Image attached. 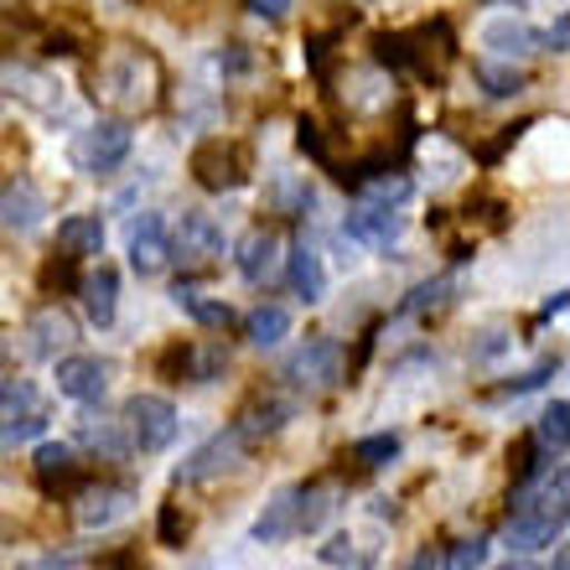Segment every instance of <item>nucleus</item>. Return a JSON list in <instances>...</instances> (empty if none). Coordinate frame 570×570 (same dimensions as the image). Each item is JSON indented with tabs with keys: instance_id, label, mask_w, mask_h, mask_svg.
Here are the masks:
<instances>
[{
	"instance_id": "nucleus-23",
	"label": "nucleus",
	"mask_w": 570,
	"mask_h": 570,
	"mask_svg": "<svg viewBox=\"0 0 570 570\" xmlns=\"http://www.w3.org/2000/svg\"><path fill=\"white\" fill-rule=\"evenodd\" d=\"M291 291H296L306 306H316V301L327 296V271H322V259H316L312 244H296V249H291Z\"/></svg>"
},
{
	"instance_id": "nucleus-12",
	"label": "nucleus",
	"mask_w": 570,
	"mask_h": 570,
	"mask_svg": "<svg viewBox=\"0 0 570 570\" xmlns=\"http://www.w3.org/2000/svg\"><path fill=\"white\" fill-rule=\"evenodd\" d=\"M58 394H68V400H78V405H99V400L109 394V368L99 358L73 353V358L58 363Z\"/></svg>"
},
{
	"instance_id": "nucleus-3",
	"label": "nucleus",
	"mask_w": 570,
	"mask_h": 570,
	"mask_svg": "<svg viewBox=\"0 0 570 570\" xmlns=\"http://www.w3.org/2000/svg\"><path fill=\"white\" fill-rule=\"evenodd\" d=\"M281 379L296 384V390H327V384H343V347L332 337H306V343L281 363Z\"/></svg>"
},
{
	"instance_id": "nucleus-8",
	"label": "nucleus",
	"mask_w": 570,
	"mask_h": 570,
	"mask_svg": "<svg viewBox=\"0 0 570 570\" xmlns=\"http://www.w3.org/2000/svg\"><path fill=\"white\" fill-rule=\"evenodd\" d=\"M171 255L187 259V265H208V259H224V228L213 224L208 213H181L177 234H171Z\"/></svg>"
},
{
	"instance_id": "nucleus-11",
	"label": "nucleus",
	"mask_w": 570,
	"mask_h": 570,
	"mask_svg": "<svg viewBox=\"0 0 570 570\" xmlns=\"http://www.w3.org/2000/svg\"><path fill=\"white\" fill-rule=\"evenodd\" d=\"M566 534V513L550 509H513L509 529H503V544L509 550H540V544H556Z\"/></svg>"
},
{
	"instance_id": "nucleus-24",
	"label": "nucleus",
	"mask_w": 570,
	"mask_h": 570,
	"mask_svg": "<svg viewBox=\"0 0 570 570\" xmlns=\"http://www.w3.org/2000/svg\"><path fill=\"white\" fill-rule=\"evenodd\" d=\"M150 58H140V52H130V58H120L115 68H109V99H120V105H150V89L140 83V68H146Z\"/></svg>"
},
{
	"instance_id": "nucleus-21",
	"label": "nucleus",
	"mask_w": 570,
	"mask_h": 570,
	"mask_svg": "<svg viewBox=\"0 0 570 570\" xmlns=\"http://www.w3.org/2000/svg\"><path fill=\"white\" fill-rule=\"evenodd\" d=\"M58 249L62 255H73V259L99 255V249H105V224H99L94 213H73V218H62L58 224Z\"/></svg>"
},
{
	"instance_id": "nucleus-35",
	"label": "nucleus",
	"mask_w": 570,
	"mask_h": 570,
	"mask_svg": "<svg viewBox=\"0 0 570 570\" xmlns=\"http://www.w3.org/2000/svg\"><path fill=\"white\" fill-rule=\"evenodd\" d=\"M73 265H78L73 255L47 259V265H42V285H47V291H78V275H73Z\"/></svg>"
},
{
	"instance_id": "nucleus-37",
	"label": "nucleus",
	"mask_w": 570,
	"mask_h": 570,
	"mask_svg": "<svg viewBox=\"0 0 570 570\" xmlns=\"http://www.w3.org/2000/svg\"><path fill=\"white\" fill-rule=\"evenodd\" d=\"M296 146L306 150V156H316V161H327V146H322V130H316V120H301Z\"/></svg>"
},
{
	"instance_id": "nucleus-39",
	"label": "nucleus",
	"mask_w": 570,
	"mask_h": 570,
	"mask_svg": "<svg viewBox=\"0 0 570 570\" xmlns=\"http://www.w3.org/2000/svg\"><path fill=\"white\" fill-rule=\"evenodd\" d=\"M244 6H249L255 16H265V21H281V16L296 6V0H244Z\"/></svg>"
},
{
	"instance_id": "nucleus-18",
	"label": "nucleus",
	"mask_w": 570,
	"mask_h": 570,
	"mask_svg": "<svg viewBox=\"0 0 570 570\" xmlns=\"http://www.w3.org/2000/svg\"><path fill=\"white\" fill-rule=\"evenodd\" d=\"M239 275L244 281H255V285H265L275 271H281V239H275L271 228H255V234H244V244H239Z\"/></svg>"
},
{
	"instance_id": "nucleus-40",
	"label": "nucleus",
	"mask_w": 570,
	"mask_h": 570,
	"mask_svg": "<svg viewBox=\"0 0 570 570\" xmlns=\"http://www.w3.org/2000/svg\"><path fill=\"white\" fill-rule=\"evenodd\" d=\"M322 560H327V566H347V560H353V540H343V534H337V540L322 550Z\"/></svg>"
},
{
	"instance_id": "nucleus-44",
	"label": "nucleus",
	"mask_w": 570,
	"mask_h": 570,
	"mask_svg": "<svg viewBox=\"0 0 570 570\" xmlns=\"http://www.w3.org/2000/svg\"><path fill=\"white\" fill-rule=\"evenodd\" d=\"M550 570H570V560H566V544H560V540H556V566H550Z\"/></svg>"
},
{
	"instance_id": "nucleus-27",
	"label": "nucleus",
	"mask_w": 570,
	"mask_h": 570,
	"mask_svg": "<svg viewBox=\"0 0 570 570\" xmlns=\"http://www.w3.org/2000/svg\"><path fill=\"white\" fill-rule=\"evenodd\" d=\"M472 78L482 83V94H488V99H519V94L529 89V78L519 73L513 62H478V68H472Z\"/></svg>"
},
{
	"instance_id": "nucleus-36",
	"label": "nucleus",
	"mask_w": 570,
	"mask_h": 570,
	"mask_svg": "<svg viewBox=\"0 0 570 570\" xmlns=\"http://www.w3.org/2000/svg\"><path fill=\"white\" fill-rule=\"evenodd\" d=\"M550 374H556V363H540V368H529V374L509 379V384H498L493 394H529V390H540V384H544Z\"/></svg>"
},
{
	"instance_id": "nucleus-28",
	"label": "nucleus",
	"mask_w": 570,
	"mask_h": 570,
	"mask_svg": "<svg viewBox=\"0 0 570 570\" xmlns=\"http://www.w3.org/2000/svg\"><path fill=\"white\" fill-rule=\"evenodd\" d=\"M285 332H291V312H285V306H255L249 322H244V337L255 347H275Z\"/></svg>"
},
{
	"instance_id": "nucleus-5",
	"label": "nucleus",
	"mask_w": 570,
	"mask_h": 570,
	"mask_svg": "<svg viewBox=\"0 0 570 570\" xmlns=\"http://www.w3.org/2000/svg\"><path fill=\"white\" fill-rule=\"evenodd\" d=\"M130 146H136V130L125 120H99L83 136V146H78V166L83 171H94V177H109V171H120L125 156H130Z\"/></svg>"
},
{
	"instance_id": "nucleus-43",
	"label": "nucleus",
	"mask_w": 570,
	"mask_h": 570,
	"mask_svg": "<svg viewBox=\"0 0 570 570\" xmlns=\"http://www.w3.org/2000/svg\"><path fill=\"white\" fill-rule=\"evenodd\" d=\"M498 570H544V566H534V560H524V556H519V560H503V566H498Z\"/></svg>"
},
{
	"instance_id": "nucleus-15",
	"label": "nucleus",
	"mask_w": 570,
	"mask_h": 570,
	"mask_svg": "<svg viewBox=\"0 0 570 570\" xmlns=\"http://www.w3.org/2000/svg\"><path fill=\"white\" fill-rule=\"evenodd\" d=\"M291 415H296V400H285V394H255V400L239 410L234 431H239L244 441H259V435H275V431H281Z\"/></svg>"
},
{
	"instance_id": "nucleus-4",
	"label": "nucleus",
	"mask_w": 570,
	"mask_h": 570,
	"mask_svg": "<svg viewBox=\"0 0 570 570\" xmlns=\"http://www.w3.org/2000/svg\"><path fill=\"white\" fill-rule=\"evenodd\" d=\"M47 425V405H42V390L31 379H6L0 384V435L6 441H27Z\"/></svg>"
},
{
	"instance_id": "nucleus-42",
	"label": "nucleus",
	"mask_w": 570,
	"mask_h": 570,
	"mask_svg": "<svg viewBox=\"0 0 570 570\" xmlns=\"http://www.w3.org/2000/svg\"><path fill=\"white\" fill-rule=\"evenodd\" d=\"M405 570H435V556H431V550H421V556L410 560V566H405Z\"/></svg>"
},
{
	"instance_id": "nucleus-7",
	"label": "nucleus",
	"mask_w": 570,
	"mask_h": 570,
	"mask_svg": "<svg viewBox=\"0 0 570 570\" xmlns=\"http://www.w3.org/2000/svg\"><path fill=\"white\" fill-rule=\"evenodd\" d=\"M42 218H47V197L37 181L31 177L0 181V224L11 234H31V228H42Z\"/></svg>"
},
{
	"instance_id": "nucleus-1",
	"label": "nucleus",
	"mask_w": 570,
	"mask_h": 570,
	"mask_svg": "<svg viewBox=\"0 0 570 570\" xmlns=\"http://www.w3.org/2000/svg\"><path fill=\"white\" fill-rule=\"evenodd\" d=\"M187 166H193V181L203 193H234L249 181V150L239 140H203Z\"/></svg>"
},
{
	"instance_id": "nucleus-41",
	"label": "nucleus",
	"mask_w": 570,
	"mask_h": 570,
	"mask_svg": "<svg viewBox=\"0 0 570 570\" xmlns=\"http://www.w3.org/2000/svg\"><path fill=\"white\" fill-rule=\"evenodd\" d=\"M566 312V291H556V296L544 301V312H540V322H550V316H560Z\"/></svg>"
},
{
	"instance_id": "nucleus-26",
	"label": "nucleus",
	"mask_w": 570,
	"mask_h": 570,
	"mask_svg": "<svg viewBox=\"0 0 570 570\" xmlns=\"http://www.w3.org/2000/svg\"><path fill=\"white\" fill-rule=\"evenodd\" d=\"M337 513V488L316 482V488H301V503H296V534H316Z\"/></svg>"
},
{
	"instance_id": "nucleus-22",
	"label": "nucleus",
	"mask_w": 570,
	"mask_h": 570,
	"mask_svg": "<svg viewBox=\"0 0 570 570\" xmlns=\"http://www.w3.org/2000/svg\"><path fill=\"white\" fill-rule=\"evenodd\" d=\"M78 441H83L89 451H99L105 462H125V456H130L125 421H99V415H89V421H78Z\"/></svg>"
},
{
	"instance_id": "nucleus-16",
	"label": "nucleus",
	"mask_w": 570,
	"mask_h": 570,
	"mask_svg": "<svg viewBox=\"0 0 570 570\" xmlns=\"http://www.w3.org/2000/svg\"><path fill=\"white\" fill-rule=\"evenodd\" d=\"M347 239L358 244H379V249H390L400 239V213L394 208H379V203H358V208L347 213Z\"/></svg>"
},
{
	"instance_id": "nucleus-13",
	"label": "nucleus",
	"mask_w": 570,
	"mask_h": 570,
	"mask_svg": "<svg viewBox=\"0 0 570 570\" xmlns=\"http://www.w3.org/2000/svg\"><path fill=\"white\" fill-rule=\"evenodd\" d=\"M478 42L493 52V58H529V52H540V31L519 21V16H493L488 27L478 31Z\"/></svg>"
},
{
	"instance_id": "nucleus-14",
	"label": "nucleus",
	"mask_w": 570,
	"mask_h": 570,
	"mask_svg": "<svg viewBox=\"0 0 570 570\" xmlns=\"http://www.w3.org/2000/svg\"><path fill=\"white\" fill-rule=\"evenodd\" d=\"M31 472L42 482V493H58V488H83L78 478V451L68 441H42L37 456H31Z\"/></svg>"
},
{
	"instance_id": "nucleus-45",
	"label": "nucleus",
	"mask_w": 570,
	"mask_h": 570,
	"mask_svg": "<svg viewBox=\"0 0 570 570\" xmlns=\"http://www.w3.org/2000/svg\"><path fill=\"white\" fill-rule=\"evenodd\" d=\"M0 363H6V343H0Z\"/></svg>"
},
{
	"instance_id": "nucleus-2",
	"label": "nucleus",
	"mask_w": 570,
	"mask_h": 570,
	"mask_svg": "<svg viewBox=\"0 0 570 570\" xmlns=\"http://www.w3.org/2000/svg\"><path fill=\"white\" fill-rule=\"evenodd\" d=\"M125 435L140 451H166L177 441V410L161 394H130L125 400Z\"/></svg>"
},
{
	"instance_id": "nucleus-38",
	"label": "nucleus",
	"mask_w": 570,
	"mask_h": 570,
	"mask_svg": "<svg viewBox=\"0 0 570 570\" xmlns=\"http://www.w3.org/2000/svg\"><path fill=\"white\" fill-rule=\"evenodd\" d=\"M566 42H570V21H566V16H556V27L540 37V47H544V52H566Z\"/></svg>"
},
{
	"instance_id": "nucleus-17",
	"label": "nucleus",
	"mask_w": 570,
	"mask_h": 570,
	"mask_svg": "<svg viewBox=\"0 0 570 570\" xmlns=\"http://www.w3.org/2000/svg\"><path fill=\"white\" fill-rule=\"evenodd\" d=\"M78 296H83V312H89L94 327H109L115 312H120V275L109 271V265H99L94 275L78 281Z\"/></svg>"
},
{
	"instance_id": "nucleus-20",
	"label": "nucleus",
	"mask_w": 570,
	"mask_h": 570,
	"mask_svg": "<svg viewBox=\"0 0 570 570\" xmlns=\"http://www.w3.org/2000/svg\"><path fill=\"white\" fill-rule=\"evenodd\" d=\"M296 503H301V488H281V493L265 503V513L255 519V540L259 544H281L296 534Z\"/></svg>"
},
{
	"instance_id": "nucleus-32",
	"label": "nucleus",
	"mask_w": 570,
	"mask_h": 570,
	"mask_svg": "<svg viewBox=\"0 0 570 570\" xmlns=\"http://www.w3.org/2000/svg\"><path fill=\"white\" fill-rule=\"evenodd\" d=\"M400 456V435H363V441H353V462L358 466H384Z\"/></svg>"
},
{
	"instance_id": "nucleus-30",
	"label": "nucleus",
	"mask_w": 570,
	"mask_h": 570,
	"mask_svg": "<svg viewBox=\"0 0 570 570\" xmlns=\"http://www.w3.org/2000/svg\"><path fill=\"white\" fill-rule=\"evenodd\" d=\"M534 441H540V451H556V456H566V446H570V405H566V400H556V405L540 415V431H534Z\"/></svg>"
},
{
	"instance_id": "nucleus-10",
	"label": "nucleus",
	"mask_w": 570,
	"mask_h": 570,
	"mask_svg": "<svg viewBox=\"0 0 570 570\" xmlns=\"http://www.w3.org/2000/svg\"><path fill=\"white\" fill-rule=\"evenodd\" d=\"M244 456V435L228 425L224 435H213L208 446H197L187 462H181L177 482H203V478H218V472H228V466H239Z\"/></svg>"
},
{
	"instance_id": "nucleus-25",
	"label": "nucleus",
	"mask_w": 570,
	"mask_h": 570,
	"mask_svg": "<svg viewBox=\"0 0 570 570\" xmlns=\"http://www.w3.org/2000/svg\"><path fill=\"white\" fill-rule=\"evenodd\" d=\"M171 296H177L181 312L193 316V322H203V327H213V332H228V327H234V312H228V301H208L203 291H197V285H177Z\"/></svg>"
},
{
	"instance_id": "nucleus-9",
	"label": "nucleus",
	"mask_w": 570,
	"mask_h": 570,
	"mask_svg": "<svg viewBox=\"0 0 570 570\" xmlns=\"http://www.w3.org/2000/svg\"><path fill=\"white\" fill-rule=\"evenodd\" d=\"M166 259H171V234L156 213H140L130 224V271L136 275H161Z\"/></svg>"
},
{
	"instance_id": "nucleus-29",
	"label": "nucleus",
	"mask_w": 570,
	"mask_h": 570,
	"mask_svg": "<svg viewBox=\"0 0 570 570\" xmlns=\"http://www.w3.org/2000/svg\"><path fill=\"white\" fill-rule=\"evenodd\" d=\"M228 368V353L224 343H193L187 347V358H181V379H193V384H208Z\"/></svg>"
},
{
	"instance_id": "nucleus-33",
	"label": "nucleus",
	"mask_w": 570,
	"mask_h": 570,
	"mask_svg": "<svg viewBox=\"0 0 570 570\" xmlns=\"http://www.w3.org/2000/svg\"><path fill=\"white\" fill-rule=\"evenodd\" d=\"M482 556H488V540H456L441 570H482Z\"/></svg>"
},
{
	"instance_id": "nucleus-6",
	"label": "nucleus",
	"mask_w": 570,
	"mask_h": 570,
	"mask_svg": "<svg viewBox=\"0 0 570 570\" xmlns=\"http://www.w3.org/2000/svg\"><path fill=\"white\" fill-rule=\"evenodd\" d=\"M136 509V488L130 482H89L78 488V524L83 529H109Z\"/></svg>"
},
{
	"instance_id": "nucleus-19",
	"label": "nucleus",
	"mask_w": 570,
	"mask_h": 570,
	"mask_svg": "<svg viewBox=\"0 0 570 570\" xmlns=\"http://www.w3.org/2000/svg\"><path fill=\"white\" fill-rule=\"evenodd\" d=\"M27 337H31V353H37V358H52L58 347H68V343H73V337H78V327H73V316L62 312V306H42V312L31 316Z\"/></svg>"
},
{
	"instance_id": "nucleus-31",
	"label": "nucleus",
	"mask_w": 570,
	"mask_h": 570,
	"mask_svg": "<svg viewBox=\"0 0 570 570\" xmlns=\"http://www.w3.org/2000/svg\"><path fill=\"white\" fill-rule=\"evenodd\" d=\"M451 291H456V281H451V275H435V281H425V285H415V291H410V301H405V312H435V306H446L451 301Z\"/></svg>"
},
{
	"instance_id": "nucleus-34",
	"label": "nucleus",
	"mask_w": 570,
	"mask_h": 570,
	"mask_svg": "<svg viewBox=\"0 0 570 570\" xmlns=\"http://www.w3.org/2000/svg\"><path fill=\"white\" fill-rule=\"evenodd\" d=\"M156 534H161L166 550H181V544H187V519H181L177 503H166V509H161V519H156Z\"/></svg>"
}]
</instances>
